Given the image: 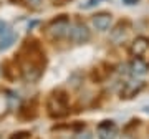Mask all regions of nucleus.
I'll list each match as a JSON object with an SVG mask.
<instances>
[{"label": "nucleus", "mask_w": 149, "mask_h": 139, "mask_svg": "<svg viewBox=\"0 0 149 139\" xmlns=\"http://www.w3.org/2000/svg\"><path fill=\"white\" fill-rule=\"evenodd\" d=\"M48 114L52 118H63L68 114V96L65 91H55L47 101Z\"/></svg>", "instance_id": "obj_1"}, {"label": "nucleus", "mask_w": 149, "mask_h": 139, "mask_svg": "<svg viewBox=\"0 0 149 139\" xmlns=\"http://www.w3.org/2000/svg\"><path fill=\"white\" fill-rule=\"evenodd\" d=\"M70 20L66 15H60L58 18L52 20V23L48 25V33L53 38H65L70 35Z\"/></svg>", "instance_id": "obj_2"}, {"label": "nucleus", "mask_w": 149, "mask_h": 139, "mask_svg": "<svg viewBox=\"0 0 149 139\" xmlns=\"http://www.w3.org/2000/svg\"><path fill=\"white\" fill-rule=\"evenodd\" d=\"M70 40L73 43H76V45H83V43L90 42L91 40V32L90 28L86 27L85 23H74L73 27L70 28Z\"/></svg>", "instance_id": "obj_3"}, {"label": "nucleus", "mask_w": 149, "mask_h": 139, "mask_svg": "<svg viewBox=\"0 0 149 139\" xmlns=\"http://www.w3.org/2000/svg\"><path fill=\"white\" fill-rule=\"evenodd\" d=\"M119 134V129L114 124V121H101L96 128V136L98 139H116Z\"/></svg>", "instance_id": "obj_4"}, {"label": "nucleus", "mask_w": 149, "mask_h": 139, "mask_svg": "<svg viewBox=\"0 0 149 139\" xmlns=\"http://www.w3.org/2000/svg\"><path fill=\"white\" fill-rule=\"evenodd\" d=\"M144 86H146L144 81H138V80L124 83V86H123V90H121V98L123 99H131V98H134L136 95H139L144 90Z\"/></svg>", "instance_id": "obj_5"}, {"label": "nucleus", "mask_w": 149, "mask_h": 139, "mask_svg": "<svg viewBox=\"0 0 149 139\" xmlns=\"http://www.w3.org/2000/svg\"><path fill=\"white\" fill-rule=\"evenodd\" d=\"M113 23V17L111 13H106V12H101V13H96L93 17V27L100 32H106L108 28L111 27Z\"/></svg>", "instance_id": "obj_6"}, {"label": "nucleus", "mask_w": 149, "mask_h": 139, "mask_svg": "<svg viewBox=\"0 0 149 139\" xmlns=\"http://www.w3.org/2000/svg\"><path fill=\"white\" fill-rule=\"evenodd\" d=\"M148 48H149V38L138 37L133 43H131V48H129V51H131V55H133V56H143V55L148 51Z\"/></svg>", "instance_id": "obj_7"}, {"label": "nucleus", "mask_w": 149, "mask_h": 139, "mask_svg": "<svg viewBox=\"0 0 149 139\" xmlns=\"http://www.w3.org/2000/svg\"><path fill=\"white\" fill-rule=\"evenodd\" d=\"M148 65L144 63L141 58H134L131 63H129V73L133 76H144L148 73Z\"/></svg>", "instance_id": "obj_8"}, {"label": "nucleus", "mask_w": 149, "mask_h": 139, "mask_svg": "<svg viewBox=\"0 0 149 139\" xmlns=\"http://www.w3.org/2000/svg\"><path fill=\"white\" fill-rule=\"evenodd\" d=\"M15 42H17V33L13 32V30L5 32L2 37H0V51H5V50H8Z\"/></svg>", "instance_id": "obj_9"}, {"label": "nucleus", "mask_w": 149, "mask_h": 139, "mask_svg": "<svg viewBox=\"0 0 149 139\" xmlns=\"http://www.w3.org/2000/svg\"><path fill=\"white\" fill-rule=\"evenodd\" d=\"M128 35V28H126V23H118L114 30H111V40L114 43H121Z\"/></svg>", "instance_id": "obj_10"}, {"label": "nucleus", "mask_w": 149, "mask_h": 139, "mask_svg": "<svg viewBox=\"0 0 149 139\" xmlns=\"http://www.w3.org/2000/svg\"><path fill=\"white\" fill-rule=\"evenodd\" d=\"M7 95H8V96H7L8 108H10V109H17V108H18V103H20V96H18V93H15V91H8Z\"/></svg>", "instance_id": "obj_11"}, {"label": "nucleus", "mask_w": 149, "mask_h": 139, "mask_svg": "<svg viewBox=\"0 0 149 139\" xmlns=\"http://www.w3.org/2000/svg\"><path fill=\"white\" fill-rule=\"evenodd\" d=\"M28 138H30V133L28 131H20V133L12 134L8 139H28Z\"/></svg>", "instance_id": "obj_12"}, {"label": "nucleus", "mask_w": 149, "mask_h": 139, "mask_svg": "<svg viewBox=\"0 0 149 139\" xmlns=\"http://www.w3.org/2000/svg\"><path fill=\"white\" fill-rule=\"evenodd\" d=\"M98 2H101V0H88L86 3H83V5H81V8H83V10H88V8H93L95 5H98Z\"/></svg>", "instance_id": "obj_13"}, {"label": "nucleus", "mask_w": 149, "mask_h": 139, "mask_svg": "<svg viewBox=\"0 0 149 139\" xmlns=\"http://www.w3.org/2000/svg\"><path fill=\"white\" fill-rule=\"evenodd\" d=\"M8 30H10V28H8V25H7L3 20H0V37H2L5 32H8Z\"/></svg>", "instance_id": "obj_14"}, {"label": "nucleus", "mask_w": 149, "mask_h": 139, "mask_svg": "<svg viewBox=\"0 0 149 139\" xmlns=\"http://www.w3.org/2000/svg\"><path fill=\"white\" fill-rule=\"evenodd\" d=\"M76 139H93V136H91V133L85 131V133H80V134H78V136H76Z\"/></svg>", "instance_id": "obj_15"}, {"label": "nucleus", "mask_w": 149, "mask_h": 139, "mask_svg": "<svg viewBox=\"0 0 149 139\" xmlns=\"http://www.w3.org/2000/svg\"><path fill=\"white\" fill-rule=\"evenodd\" d=\"M138 2H139V0H123V3H124V5H136Z\"/></svg>", "instance_id": "obj_16"}, {"label": "nucleus", "mask_w": 149, "mask_h": 139, "mask_svg": "<svg viewBox=\"0 0 149 139\" xmlns=\"http://www.w3.org/2000/svg\"><path fill=\"white\" fill-rule=\"evenodd\" d=\"M28 2H30V3H32L33 7H38L40 3H42V0H28Z\"/></svg>", "instance_id": "obj_17"}, {"label": "nucleus", "mask_w": 149, "mask_h": 139, "mask_svg": "<svg viewBox=\"0 0 149 139\" xmlns=\"http://www.w3.org/2000/svg\"><path fill=\"white\" fill-rule=\"evenodd\" d=\"M144 113H148L149 114V106H144Z\"/></svg>", "instance_id": "obj_18"}, {"label": "nucleus", "mask_w": 149, "mask_h": 139, "mask_svg": "<svg viewBox=\"0 0 149 139\" xmlns=\"http://www.w3.org/2000/svg\"><path fill=\"white\" fill-rule=\"evenodd\" d=\"M121 139H134V138H131V136H123Z\"/></svg>", "instance_id": "obj_19"}]
</instances>
